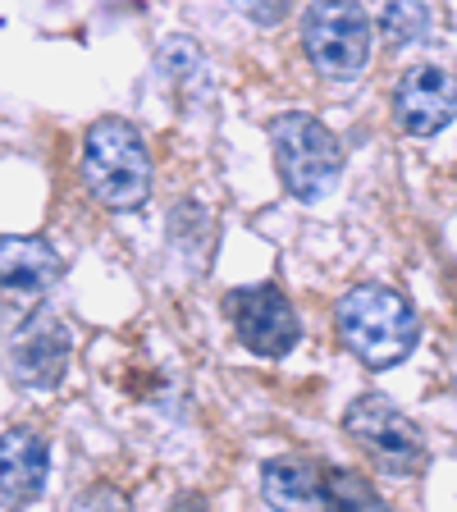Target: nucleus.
<instances>
[{
  "mask_svg": "<svg viewBox=\"0 0 457 512\" xmlns=\"http://www.w3.org/2000/svg\"><path fill=\"white\" fill-rule=\"evenodd\" d=\"M46 471H51V448L37 430L10 426L0 439V503L5 508H28L32 499H42Z\"/></svg>",
  "mask_w": 457,
  "mask_h": 512,
  "instance_id": "10",
  "label": "nucleus"
},
{
  "mask_svg": "<svg viewBox=\"0 0 457 512\" xmlns=\"http://www.w3.org/2000/svg\"><path fill=\"white\" fill-rule=\"evenodd\" d=\"M302 55L330 83L362 74L371 60V14L362 0H311L302 14Z\"/></svg>",
  "mask_w": 457,
  "mask_h": 512,
  "instance_id": "4",
  "label": "nucleus"
},
{
  "mask_svg": "<svg viewBox=\"0 0 457 512\" xmlns=\"http://www.w3.org/2000/svg\"><path fill=\"white\" fill-rule=\"evenodd\" d=\"M156 64H160V74L170 78V83H179V87H192V83H202L206 78V55L192 37H170V42L160 46Z\"/></svg>",
  "mask_w": 457,
  "mask_h": 512,
  "instance_id": "12",
  "label": "nucleus"
},
{
  "mask_svg": "<svg viewBox=\"0 0 457 512\" xmlns=\"http://www.w3.org/2000/svg\"><path fill=\"white\" fill-rule=\"evenodd\" d=\"M270 151L288 197L320 202L343 179V142L307 110H284L270 119Z\"/></svg>",
  "mask_w": 457,
  "mask_h": 512,
  "instance_id": "3",
  "label": "nucleus"
},
{
  "mask_svg": "<svg viewBox=\"0 0 457 512\" xmlns=\"http://www.w3.org/2000/svg\"><path fill=\"white\" fill-rule=\"evenodd\" d=\"M261 499L270 508H334V467L307 458H270L261 467Z\"/></svg>",
  "mask_w": 457,
  "mask_h": 512,
  "instance_id": "11",
  "label": "nucleus"
},
{
  "mask_svg": "<svg viewBox=\"0 0 457 512\" xmlns=\"http://www.w3.org/2000/svg\"><path fill=\"white\" fill-rule=\"evenodd\" d=\"M243 19H252L256 28H279V23L288 19V10H293V0H229Z\"/></svg>",
  "mask_w": 457,
  "mask_h": 512,
  "instance_id": "14",
  "label": "nucleus"
},
{
  "mask_svg": "<svg viewBox=\"0 0 457 512\" xmlns=\"http://www.w3.org/2000/svg\"><path fill=\"white\" fill-rule=\"evenodd\" d=\"M78 174H83V188L92 192V202H101L106 211H138V206H147L151 179H156L142 133L119 115H101L87 124Z\"/></svg>",
  "mask_w": 457,
  "mask_h": 512,
  "instance_id": "2",
  "label": "nucleus"
},
{
  "mask_svg": "<svg viewBox=\"0 0 457 512\" xmlns=\"http://www.w3.org/2000/svg\"><path fill=\"white\" fill-rule=\"evenodd\" d=\"M394 119L407 138H435L457 119V78L439 64H412L394 87Z\"/></svg>",
  "mask_w": 457,
  "mask_h": 512,
  "instance_id": "8",
  "label": "nucleus"
},
{
  "mask_svg": "<svg viewBox=\"0 0 457 512\" xmlns=\"http://www.w3.org/2000/svg\"><path fill=\"white\" fill-rule=\"evenodd\" d=\"M69 325L55 311L32 307L14 320L10 339H5V362H10V380L23 389H55L69 371Z\"/></svg>",
  "mask_w": 457,
  "mask_h": 512,
  "instance_id": "7",
  "label": "nucleus"
},
{
  "mask_svg": "<svg viewBox=\"0 0 457 512\" xmlns=\"http://www.w3.org/2000/svg\"><path fill=\"white\" fill-rule=\"evenodd\" d=\"M334 334L366 371H394L421 339V316L398 288L357 284L334 302Z\"/></svg>",
  "mask_w": 457,
  "mask_h": 512,
  "instance_id": "1",
  "label": "nucleus"
},
{
  "mask_svg": "<svg viewBox=\"0 0 457 512\" xmlns=\"http://www.w3.org/2000/svg\"><path fill=\"white\" fill-rule=\"evenodd\" d=\"M224 316L234 325L238 343L247 352H256V357H284L302 339V320L279 284L229 288L224 293Z\"/></svg>",
  "mask_w": 457,
  "mask_h": 512,
  "instance_id": "6",
  "label": "nucleus"
},
{
  "mask_svg": "<svg viewBox=\"0 0 457 512\" xmlns=\"http://www.w3.org/2000/svg\"><path fill=\"white\" fill-rule=\"evenodd\" d=\"M343 430L352 435V444L362 448L366 458L394 480H412L430 467L426 439L416 430L412 416H403L384 394H362L357 403L343 412Z\"/></svg>",
  "mask_w": 457,
  "mask_h": 512,
  "instance_id": "5",
  "label": "nucleus"
},
{
  "mask_svg": "<svg viewBox=\"0 0 457 512\" xmlns=\"http://www.w3.org/2000/svg\"><path fill=\"white\" fill-rule=\"evenodd\" d=\"M384 32L394 46H412L430 32V0H384Z\"/></svg>",
  "mask_w": 457,
  "mask_h": 512,
  "instance_id": "13",
  "label": "nucleus"
},
{
  "mask_svg": "<svg viewBox=\"0 0 457 512\" xmlns=\"http://www.w3.org/2000/svg\"><path fill=\"white\" fill-rule=\"evenodd\" d=\"M64 261L51 238L42 234H5L0 243V284H5V307L32 311L60 279Z\"/></svg>",
  "mask_w": 457,
  "mask_h": 512,
  "instance_id": "9",
  "label": "nucleus"
}]
</instances>
